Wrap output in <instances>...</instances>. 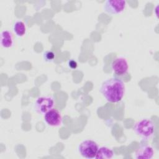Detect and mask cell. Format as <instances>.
<instances>
[{"mask_svg": "<svg viewBox=\"0 0 159 159\" xmlns=\"http://www.w3.org/2000/svg\"><path fill=\"white\" fill-rule=\"evenodd\" d=\"M154 125L152 121L148 119H143L135 123L134 130L137 135L143 139L151 137L154 133Z\"/></svg>", "mask_w": 159, "mask_h": 159, "instance_id": "obj_2", "label": "cell"}, {"mask_svg": "<svg viewBox=\"0 0 159 159\" xmlns=\"http://www.w3.org/2000/svg\"><path fill=\"white\" fill-rule=\"evenodd\" d=\"M43 59L47 62H52L55 58V53L52 50L45 51L42 54Z\"/></svg>", "mask_w": 159, "mask_h": 159, "instance_id": "obj_12", "label": "cell"}, {"mask_svg": "<svg viewBox=\"0 0 159 159\" xmlns=\"http://www.w3.org/2000/svg\"><path fill=\"white\" fill-rule=\"evenodd\" d=\"M153 155V148L149 145H142L135 152V158L137 159H150Z\"/></svg>", "mask_w": 159, "mask_h": 159, "instance_id": "obj_8", "label": "cell"}, {"mask_svg": "<svg viewBox=\"0 0 159 159\" xmlns=\"http://www.w3.org/2000/svg\"><path fill=\"white\" fill-rule=\"evenodd\" d=\"M44 120L50 126L57 127L61 124L62 117L58 109L52 108L44 114Z\"/></svg>", "mask_w": 159, "mask_h": 159, "instance_id": "obj_6", "label": "cell"}, {"mask_svg": "<svg viewBox=\"0 0 159 159\" xmlns=\"http://www.w3.org/2000/svg\"><path fill=\"white\" fill-rule=\"evenodd\" d=\"M13 36L12 33L8 30H2L1 33L0 43L4 48H10L13 45Z\"/></svg>", "mask_w": 159, "mask_h": 159, "instance_id": "obj_9", "label": "cell"}, {"mask_svg": "<svg viewBox=\"0 0 159 159\" xmlns=\"http://www.w3.org/2000/svg\"><path fill=\"white\" fill-rule=\"evenodd\" d=\"M55 102L50 96H40L37 98L34 102V109L40 114H45L53 108Z\"/></svg>", "mask_w": 159, "mask_h": 159, "instance_id": "obj_4", "label": "cell"}, {"mask_svg": "<svg viewBox=\"0 0 159 159\" xmlns=\"http://www.w3.org/2000/svg\"><path fill=\"white\" fill-rule=\"evenodd\" d=\"M125 7V1L107 0L104 4V11L110 15H117L123 12Z\"/></svg>", "mask_w": 159, "mask_h": 159, "instance_id": "obj_5", "label": "cell"}, {"mask_svg": "<svg viewBox=\"0 0 159 159\" xmlns=\"http://www.w3.org/2000/svg\"><path fill=\"white\" fill-rule=\"evenodd\" d=\"M114 156L113 151L106 147H101L98 148L95 158L96 159H109Z\"/></svg>", "mask_w": 159, "mask_h": 159, "instance_id": "obj_10", "label": "cell"}, {"mask_svg": "<svg viewBox=\"0 0 159 159\" xmlns=\"http://www.w3.org/2000/svg\"><path fill=\"white\" fill-rule=\"evenodd\" d=\"M67 65H68V66L70 69L74 70V69H75V68H77V66H78V63H77V62H76L75 60L71 59V60H68V63H67Z\"/></svg>", "mask_w": 159, "mask_h": 159, "instance_id": "obj_13", "label": "cell"}, {"mask_svg": "<svg viewBox=\"0 0 159 159\" xmlns=\"http://www.w3.org/2000/svg\"><path fill=\"white\" fill-rule=\"evenodd\" d=\"M111 68L115 74L117 75H123L128 71L129 64L125 58L118 57L112 61L111 63Z\"/></svg>", "mask_w": 159, "mask_h": 159, "instance_id": "obj_7", "label": "cell"}, {"mask_svg": "<svg viewBox=\"0 0 159 159\" xmlns=\"http://www.w3.org/2000/svg\"><path fill=\"white\" fill-rule=\"evenodd\" d=\"M98 148V144L94 141L86 140L80 144L78 151L82 157L91 159L95 158Z\"/></svg>", "mask_w": 159, "mask_h": 159, "instance_id": "obj_3", "label": "cell"}, {"mask_svg": "<svg viewBox=\"0 0 159 159\" xmlns=\"http://www.w3.org/2000/svg\"><path fill=\"white\" fill-rule=\"evenodd\" d=\"M12 30L17 37H22L25 34L27 28L25 23L23 21L17 20L12 26Z\"/></svg>", "mask_w": 159, "mask_h": 159, "instance_id": "obj_11", "label": "cell"}, {"mask_svg": "<svg viewBox=\"0 0 159 159\" xmlns=\"http://www.w3.org/2000/svg\"><path fill=\"white\" fill-rule=\"evenodd\" d=\"M125 89V86L122 80L117 78H111L102 83L99 91L108 102H118L124 97Z\"/></svg>", "mask_w": 159, "mask_h": 159, "instance_id": "obj_1", "label": "cell"}]
</instances>
